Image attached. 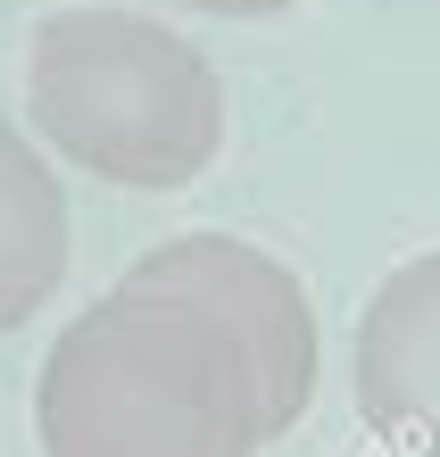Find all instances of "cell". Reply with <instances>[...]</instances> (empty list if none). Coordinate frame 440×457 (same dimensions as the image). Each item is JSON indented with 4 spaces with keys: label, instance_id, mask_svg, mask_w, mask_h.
I'll use <instances>...</instances> for the list:
<instances>
[{
    "label": "cell",
    "instance_id": "obj_1",
    "mask_svg": "<svg viewBox=\"0 0 440 457\" xmlns=\"http://www.w3.org/2000/svg\"><path fill=\"white\" fill-rule=\"evenodd\" d=\"M34 433L42 457H258L274 441V399L225 308L125 266L117 291L50 341Z\"/></svg>",
    "mask_w": 440,
    "mask_h": 457
},
{
    "label": "cell",
    "instance_id": "obj_2",
    "mask_svg": "<svg viewBox=\"0 0 440 457\" xmlns=\"http://www.w3.org/2000/svg\"><path fill=\"white\" fill-rule=\"evenodd\" d=\"M25 109L59 158L125 192H183L225 150L216 67L133 9H50L25 42Z\"/></svg>",
    "mask_w": 440,
    "mask_h": 457
},
{
    "label": "cell",
    "instance_id": "obj_6",
    "mask_svg": "<svg viewBox=\"0 0 440 457\" xmlns=\"http://www.w3.org/2000/svg\"><path fill=\"white\" fill-rule=\"evenodd\" d=\"M183 9H200V17H274L291 0H183Z\"/></svg>",
    "mask_w": 440,
    "mask_h": 457
},
{
    "label": "cell",
    "instance_id": "obj_3",
    "mask_svg": "<svg viewBox=\"0 0 440 457\" xmlns=\"http://www.w3.org/2000/svg\"><path fill=\"white\" fill-rule=\"evenodd\" d=\"M133 275H142V283H175V291H200L208 308H225V325L250 341L258 366H266L274 433H291L299 408L316 399V308H308V283H299L274 250L233 241V233L158 241V250L133 258Z\"/></svg>",
    "mask_w": 440,
    "mask_h": 457
},
{
    "label": "cell",
    "instance_id": "obj_4",
    "mask_svg": "<svg viewBox=\"0 0 440 457\" xmlns=\"http://www.w3.org/2000/svg\"><path fill=\"white\" fill-rule=\"evenodd\" d=\"M349 391L382 449L440 457V250L391 266L357 308Z\"/></svg>",
    "mask_w": 440,
    "mask_h": 457
},
{
    "label": "cell",
    "instance_id": "obj_5",
    "mask_svg": "<svg viewBox=\"0 0 440 457\" xmlns=\"http://www.w3.org/2000/svg\"><path fill=\"white\" fill-rule=\"evenodd\" d=\"M67 275V192L50 158L0 117V333H17Z\"/></svg>",
    "mask_w": 440,
    "mask_h": 457
}]
</instances>
